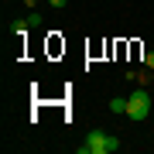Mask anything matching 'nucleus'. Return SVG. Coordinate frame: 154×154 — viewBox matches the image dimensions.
<instances>
[{"instance_id": "39448f33", "label": "nucleus", "mask_w": 154, "mask_h": 154, "mask_svg": "<svg viewBox=\"0 0 154 154\" xmlns=\"http://www.w3.org/2000/svg\"><path fill=\"white\" fill-rule=\"evenodd\" d=\"M28 21H31V28H41V21H45V17L34 11V14H28Z\"/></svg>"}, {"instance_id": "0eeeda50", "label": "nucleus", "mask_w": 154, "mask_h": 154, "mask_svg": "<svg viewBox=\"0 0 154 154\" xmlns=\"http://www.w3.org/2000/svg\"><path fill=\"white\" fill-rule=\"evenodd\" d=\"M65 4H69V0H48V7H55V11H62Z\"/></svg>"}, {"instance_id": "6e6552de", "label": "nucleus", "mask_w": 154, "mask_h": 154, "mask_svg": "<svg viewBox=\"0 0 154 154\" xmlns=\"http://www.w3.org/2000/svg\"><path fill=\"white\" fill-rule=\"evenodd\" d=\"M24 4H28V7H38V0H24Z\"/></svg>"}, {"instance_id": "f257e3e1", "label": "nucleus", "mask_w": 154, "mask_h": 154, "mask_svg": "<svg viewBox=\"0 0 154 154\" xmlns=\"http://www.w3.org/2000/svg\"><path fill=\"white\" fill-rule=\"evenodd\" d=\"M79 154H116L120 151V137H113V134H106V130H89L86 134V140L75 147Z\"/></svg>"}, {"instance_id": "20e7f679", "label": "nucleus", "mask_w": 154, "mask_h": 154, "mask_svg": "<svg viewBox=\"0 0 154 154\" xmlns=\"http://www.w3.org/2000/svg\"><path fill=\"white\" fill-rule=\"evenodd\" d=\"M110 113H123L127 116V96H113L110 99Z\"/></svg>"}, {"instance_id": "7ed1b4c3", "label": "nucleus", "mask_w": 154, "mask_h": 154, "mask_svg": "<svg viewBox=\"0 0 154 154\" xmlns=\"http://www.w3.org/2000/svg\"><path fill=\"white\" fill-rule=\"evenodd\" d=\"M28 31H31V21H28V17H21V21L11 24V34H17V38H24Z\"/></svg>"}, {"instance_id": "f03ea898", "label": "nucleus", "mask_w": 154, "mask_h": 154, "mask_svg": "<svg viewBox=\"0 0 154 154\" xmlns=\"http://www.w3.org/2000/svg\"><path fill=\"white\" fill-rule=\"evenodd\" d=\"M147 113H151V96H147V86L130 89V93H127V120L140 123Z\"/></svg>"}, {"instance_id": "423d86ee", "label": "nucleus", "mask_w": 154, "mask_h": 154, "mask_svg": "<svg viewBox=\"0 0 154 154\" xmlns=\"http://www.w3.org/2000/svg\"><path fill=\"white\" fill-rule=\"evenodd\" d=\"M144 69H151V72H154V51H147V55H144Z\"/></svg>"}]
</instances>
